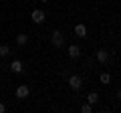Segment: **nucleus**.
Here are the masks:
<instances>
[{
	"label": "nucleus",
	"instance_id": "nucleus-12",
	"mask_svg": "<svg viewBox=\"0 0 121 113\" xmlns=\"http://www.w3.org/2000/svg\"><path fill=\"white\" fill-rule=\"evenodd\" d=\"M101 83H103V85H109V83H111V75L109 73H101Z\"/></svg>",
	"mask_w": 121,
	"mask_h": 113
},
{
	"label": "nucleus",
	"instance_id": "nucleus-15",
	"mask_svg": "<svg viewBox=\"0 0 121 113\" xmlns=\"http://www.w3.org/2000/svg\"><path fill=\"white\" fill-rule=\"evenodd\" d=\"M117 99L121 101V89H119V91H117Z\"/></svg>",
	"mask_w": 121,
	"mask_h": 113
},
{
	"label": "nucleus",
	"instance_id": "nucleus-11",
	"mask_svg": "<svg viewBox=\"0 0 121 113\" xmlns=\"http://www.w3.org/2000/svg\"><path fill=\"white\" fill-rule=\"evenodd\" d=\"M10 55V47L8 44H0V56L4 59V56H8Z\"/></svg>",
	"mask_w": 121,
	"mask_h": 113
},
{
	"label": "nucleus",
	"instance_id": "nucleus-9",
	"mask_svg": "<svg viewBox=\"0 0 121 113\" xmlns=\"http://www.w3.org/2000/svg\"><path fill=\"white\" fill-rule=\"evenodd\" d=\"M97 101H99V95H97L95 91H91L89 95H87V103H91V105H95Z\"/></svg>",
	"mask_w": 121,
	"mask_h": 113
},
{
	"label": "nucleus",
	"instance_id": "nucleus-13",
	"mask_svg": "<svg viewBox=\"0 0 121 113\" xmlns=\"http://www.w3.org/2000/svg\"><path fill=\"white\" fill-rule=\"evenodd\" d=\"M81 111H83V113H91V111H93V105H91V103H83Z\"/></svg>",
	"mask_w": 121,
	"mask_h": 113
},
{
	"label": "nucleus",
	"instance_id": "nucleus-5",
	"mask_svg": "<svg viewBox=\"0 0 121 113\" xmlns=\"http://www.w3.org/2000/svg\"><path fill=\"white\" fill-rule=\"evenodd\" d=\"M97 61H99L101 65H105V63L109 61V52L105 51V48H99V51H97Z\"/></svg>",
	"mask_w": 121,
	"mask_h": 113
},
{
	"label": "nucleus",
	"instance_id": "nucleus-16",
	"mask_svg": "<svg viewBox=\"0 0 121 113\" xmlns=\"http://www.w3.org/2000/svg\"><path fill=\"white\" fill-rule=\"evenodd\" d=\"M40 2H48V0H40Z\"/></svg>",
	"mask_w": 121,
	"mask_h": 113
},
{
	"label": "nucleus",
	"instance_id": "nucleus-14",
	"mask_svg": "<svg viewBox=\"0 0 121 113\" xmlns=\"http://www.w3.org/2000/svg\"><path fill=\"white\" fill-rule=\"evenodd\" d=\"M4 111H6V105H4V103H0V113H4Z\"/></svg>",
	"mask_w": 121,
	"mask_h": 113
},
{
	"label": "nucleus",
	"instance_id": "nucleus-8",
	"mask_svg": "<svg viewBox=\"0 0 121 113\" xmlns=\"http://www.w3.org/2000/svg\"><path fill=\"white\" fill-rule=\"evenodd\" d=\"M10 71H12V73H22L24 67H22L20 61H12V63H10Z\"/></svg>",
	"mask_w": 121,
	"mask_h": 113
},
{
	"label": "nucleus",
	"instance_id": "nucleus-3",
	"mask_svg": "<svg viewBox=\"0 0 121 113\" xmlns=\"http://www.w3.org/2000/svg\"><path fill=\"white\" fill-rule=\"evenodd\" d=\"M52 47H55V48H60V47H63V44H65V39H63V32H60V30H55V32H52Z\"/></svg>",
	"mask_w": 121,
	"mask_h": 113
},
{
	"label": "nucleus",
	"instance_id": "nucleus-4",
	"mask_svg": "<svg viewBox=\"0 0 121 113\" xmlns=\"http://www.w3.org/2000/svg\"><path fill=\"white\" fill-rule=\"evenodd\" d=\"M28 93H30V89L26 87V85H18V87H16V97H18V99H26Z\"/></svg>",
	"mask_w": 121,
	"mask_h": 113
},
{
	"label": "nucleus",
	"instance_id": "nucleus-6",
	"mask_svg": "<svg viewBox=\"0 0 121 113\" xmlns=\"http://www.w3.org/2000/svg\"><path fill=\"white\" fill-rule=\"evenodd\" d=\"M69 56L71 59H79V56H81V48H79L77 44H69Z\"/></svg>",
	"mask_w": 121,
	"mask_h": 113
},
{
	"label": "nucleus",
	"instance_id": "nucleus-7",
	"mask_svg": "<svg viewBox=\"0 0 121 113\" xmlns=\"http://www.w3.org/2000/svg\"><path fill=\"white\" fill-rule=\"evenodd\" d=\"M75 35H77L79 39H85L87 36V26L85 24H77L75 26Z\"/></svg>",
	"mask_w": 121,
	"mask_h": 113
},
{
	"label": "nucleus",
	"instance_id": "nucleus-10",
	"mask_svg": "<svg viewBox=\"0 0 121 113\" xmlns=\"http://www.w3.org/2000/svg\"><path fill=\"white\" fill-rule=\"evenodd\" d=\"M28 43V35H18L16 36V44L18 47H22V44H26Z\"/></svg>",
	"mask_w": 121,
	"mask_h": 113
},
{
	"label": "nucleus",
	"instance_id": "nucleus-2",
	"mask_svg": "<svg viewBox=\"0 0 121 113\" xmlns=\"http://www.w3.org/2000/svg\"><path fill=\"white\" fill-rule=\"evenodd\" d=\"M44 16H47V14H44L40 8H35V10H32V14H30V18H32L35 24H43V22H44Z\"/></svg>",
	"mask_w": 121,
	"mask_h": 113
},
{
	"label": "nucleus",
	"instance_id": "nucleus-1",
	"mask_svg": "<svg viewBox=\"0 0 121 113\" xmlns=\"http://www.w3.org/2000/svg\"><path fill=\"white\" fill-rule=\"evenodd\" d=\"M81 85H83V79L79 77V75H71V77H69V87L73 89V91H79Z\"/></svg>",
	"mask_w": 121,
	"mask_h": 113
}]
</instances>
